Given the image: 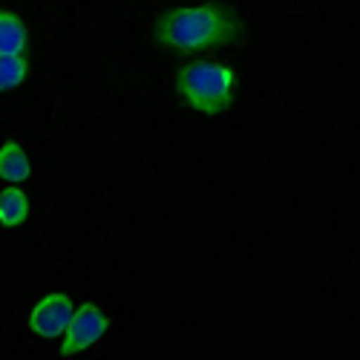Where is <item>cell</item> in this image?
<instances>
[{
    "label": "cell",
    "instance_id": "1",
    "mask_svg": "<svg viewBox=\"0 0 360 360\" xmlns=\"http://www.w3.org/2000/svg\"><path fill=\"white\" fill-rule=\"evenodd\" d=\"M153 35L162 46L179 55H196L205 49H222L239 41L243 23L222 4H199V6H176L165 12Z\"/></svg>",
    "mask_w": 360,
    "mask_h": 360
},
{
    "label": "cell",
    "instance_id": "2",
    "mask_svg": "<svg viewBox=\"0 0 360 360\" xmlns=\"http://www.w3.org/2000/svg\"><path fill=\"white\" fill-rule=\"evenodd\" d=\"M176 93L199 115H222L233 104L236 70L219 61H193L176 70Z\"/></svg>",
    "mask_w": 360,
    "mask_h": 360
},
{
    "label": "cell",
    "instance_id": "3",
    "mask_svg": "<svg viewBox=\"0 0 360 360\" xmlns=\"http://www.w3.org/2000/svg\"><path fill=\"white\" fill-rule=\"evenodd\" d=\"M107 328H110V317L104 314V309L96 306V303H84L70 317V326H67V332H64L61 354L64 357H75V354L86 352L89 346H96V343L104 340Z\"/></svg>",
    "mask_w": 360,
    "mask_h": 360
},
{
    "label": "cell",
    "instance_id": "4",
    "mask_svg": "<svg viewBox=\"0 0 360 360\" xmlns=\"http://www.w3.org/2000/svg\"><path fill=\"white\" fill-rule=\"evenodd\" d=\"M70 317H72V297L55 291V294L41 297L35 309L29 311V328L44 340H55L67 332Z\"/></svg>",
    "mask_w": 360,
    "mask_h": 360
},
{
    "label": "cell",
    "instance_id": "5",
    "mask_svg": "<svg viewBox=\"0 0 360 360\" xmlns=\"http://www.w3.org/2000/svg\"><path fill=\"white\" fill-rule=\"evenodd\" d=\"M29 173H32V165H29L26 150L15 139H9L0 147V179H4L6 185H20L29 179Z\"/></svg>",
    "mask_w": 360,
    "mask_h": 360
},
{
    "label": "cell",
    "instance_id": "6",
    "mask_svg": "<svg viewBox=\"0 0 360 360\" xmlns=\"http://www.w3.org/2000/svg\"><path fill=\"white\" fill-rule=\"evenodd\" d=\"M26 44H29L26 23L15 12L0 9V52L4 55H26Z\"/></svg>",
    "mask_w": 360,
    "mask_h": 360
},
{
    "label": "cell",
    "instance_id": "7",
    "mask_svg": "<svg viewBox=\"0 0 360 360\" xmlns=\"http://www.w3.org/2000/svg\"><path fill=\"white\" fill-rule=\"evenodd\" d=\"M26 219H29V196L15 185L0 191V225L18 228Z\"/></svg>",
    "mask_w": 360,
    "mask_h": 360
},
{
    "label": "cell",
    "instance_id": "8",
    "mask_svg": "<svg viewBox=\"0 0 360 360\" xmlns=\"http://www.w3.org/2000/svg\"><path fill=\"white\" fill-rule=\"evenodd\" d=\"M29 75V61L26 55H4L0 52V93L20 86Z\"/></svg>",
    "mask_w": 360,
    "mask_h": 360
}]
</instances>
